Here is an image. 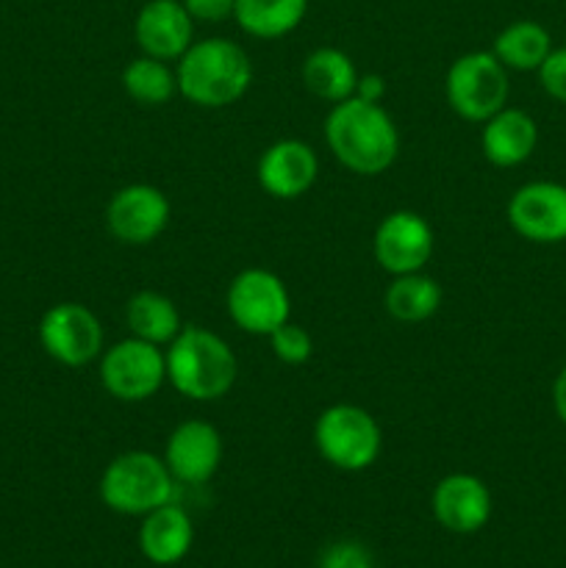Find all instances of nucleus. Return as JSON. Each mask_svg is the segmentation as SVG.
<instances>
[{
	"instance_id": "obj_1",
	"label": "nucleus",
	"mask_w": 566,
	"mask_h": 568,
	"mask_svg": "<svg viewBox=\"0 0 566 568\" xmlns=\"http://www.w3.org/2000/svg\"><path fill=\"white\" fill-rule=\"evenodd\" d=\"M325 142L344 170L366 178L386 172L400 153V133L388 111L355 94L327 111Z\"/></svg>"
},
{
	"instance_id": "obj_2",
	"label": "nucleus",
	"mask_w": 566,
	"mask_h": 568,
	"mask_svg": "<svg viewBox=\"0 0 566 568\" xmlns=\"http://www.w3.org/2000/svg\"><path fill=\"white\" fill-rule=\"evenodd\" d=\"M164 358L166 383L194 403H216L239 377L236 353L209 327L183 325V331L166 344Z\"/></svg>"
},
{
	"instance_id": "obj_3",
	"label": "nucleus",
	"mask_w": 566,
	"mask_h": 568,
	"mask_svg": "<svg viewBox=\"0 0 566 568\" xmlns=\"http://www.w3.org/2000/svg\"><path fill=\"white\" fill-rule=\"evenodd\" d=\"M178 94L200 109H225L253 83V64L244 48L225 37H209L192 42V48L175 61Z\"/></svg>"
},
{
	"instance_id": "obj_4",
	"label": "nucleus",
	"mask_w": 566,
	"mask_h": 568,
	"mask_svg": "<svg viewBox=\"0 0 566 568\" xmlns=\"http://www.w3.org/2000/svg\"><path fill=\"white\" fill-rule=\"evenodd\" d=\"M172 494L175 477L164 458L144 449L117 455L100 477V499L105 508L122 516H148L150 510L172 503Z\"/></svg>"
},
{
	"instance_id": "obj_5",
	"label": "nucleus",
	"mask_w": 566,
	"mask_h": 568,
	"mask_svg": "<svg viewBox=\"0 0 566 568\" xmlns=\"http://www.w3.org/2000/svg\"><path fill=\"white\" fill-rule=\"evenodd\" d=\"M314 447L338 471H364L377 460L383 433L375 416L361 405L336 403L314 422Z\"/></svg>"
},
{
	"instance_id": "obj_6",
	"label": "nucleus",
	"mask_w": 566,
	"mask_h": 568,
	"mask_svg": "<svg viewBox=\"0 0 566 568\" xmlns=\"http://www.w3.org/2000/svg\"><path fill=\"white\" fill-rule=\"evenodd\" d=\"M447 103L461 120L486 122L508 105L511 78L492 50H472L449 64L444 78Z\"/></svg>"
},
{
	"instance_id": "obj_7",
	"label": "nucleus",
	"mask_w": 566,
	"mask_h": 568,
	"mask_svg": "<svg viewBox=\"0 0 566 568\" xmlns=\"http://www.w3.org/2000/svg\"><path fill=\"white\" fill-rule=\"evenodd\" d=\"M100 383L120 403H144L166 383L164 349L128 336L100 355Z\"/></svg>"
},
{
	"instance_id": "obj_8",
	"label": "nucleus",
	"mask_w": 566,
	"mask_h": 568,
	"mask_svg": "<svg viewBox=\"0 0 566 568\" xmlns=\"http://www.w3.org/2000/svg\"><path fill=\"white\" fill-rule=\"evenodd\" d=\"M225 305L233 325L250 336H270L292 316V297H289L286 283L275 272L259 270V266L233 277Z\"/></svg>"
},
{
	"instance_id": "obj_9",
	"label": "nucleus",
	"mask_w": 566,
	"mask_h": 568,
	"mask_svg": "<svg viewBox=\"0 0 566 568\" xmlns=\"http://www.w3.org/2000/svg\"><path fill=\"white\" fill-rule=\"evenodd\" d=\"M39 344L61 366L81 369L103 355V325L81 303H55L39 320Z\"/></svg>"
},
{
	"instance_id": "obj_10",
	"label": "nucleus",
	"mask_w": 566,
	"mask_h": 568,
	"mask_svg": "<svg viewBox=\"0 0 566 568\" xmlns=\"http://www.w3.org/2000/svg\"><path fill=\"white\" fill-rule=\"evenodd\" d=\"M172 205L159 186L131 183L111 194L105 205V227L111 236L131 247H144L166 231Z\"/></svg>"
},
{
	"instance_id": "obj_11",
	"label": "nucleus",
	"mask_w": 566,
	"mask_h": 568,
	"mask_svg": "<svg viewBox=\"0 0 566 568\" xmlns=\"http://www.w3.org/2000/svg\"><path fill=\"white\" fill-rule=\"evenodd\" d=\"M514 233L533 244L566 242V186L555 181L522 183L505 205Z\"/></svg>"
},
{
	"instance_id": "obj_12",
	"label": "nucleus",
	"mask_w": 566,
	"mask_h": 568,
	"mask_svg": "<svg viewBox=\"0 0 566 568\" xmlns=\"http://www.w3.org/2000/svg\"><path fill=\"white\" fill-rule=\"evenodd\" d=\"M436 239L431 222L416 211H392L377 225L372 239V253L383 272L392 277L422 272L431 261Z\"/></svg>"
},
{
	"instance_id": "obj_13",
	"label": "nucleus",
	"mask_w": 566,
	"mask_h": 568,
	"mask_svg": "<svg viewBox=\"0 0 566 568\" xmlns=\"http://www.w3.org/2000/svg\"><path fill=\"white\" fill-rule=\"evenodd\" d=\"M164 464L175 483L203 486L222 464V436L211 422L189 419L170 433L164 444Z\"/></svg>"
},
{
	"instance_id": "obj_14",
	"label": "nucleus",
	"mask_w": 566,
	"mask_h": 568,
	"mask_svg": "<svg viewBox=\"0 0 566 568\" xmlns=\"http://www.w3.org/2000/svg\"><path fill=\"white\" fill-rule=\"evenodd\" d=\"M433 519L449 532L469 536L486 527L492 519V491L486 483L466 471L442 477L431 497Z\"/></svg>"
},
{
	"instance_id": "obj_15",
	"label": "nucleus",
	"mask_w": 566,
	"mask_h": 568,
	"mask_svg": "<svg viewBox=\"0 0 566 568\" xmlns=\"http://www.w3.org/2000/svg\"><path fill=\"white\" fill-rule=\"evenodd\" d=\"M261 189L275 200H297L314 186L320 175V159L314 148L300 139H277L259 159Z\"/></svg>"
},
{
	"instance_id": "obj_16",
	"label": "nucleus",
	"mask_w": 566,
	"mask_h": 568,
	"mask_svg": "<svg viewBox=\"0 0 566 568\" xmlns=\"http://www.w3.org/2000/svg\"><path fill=\"white\" fill-rule=\"evenodd\" d=\"M139 50L150 59L178 61L194 42V20L181 0H148L133 22Z\"/></svg>"
},
{
	"instance_id": "obj_17",
	"label": "nucleus",
	"mask_w": 566,
	"mask_h": 568,
	"mask_svg": "<svg viewBox=\"0 0 566 568\" xmlns=\"http://www.w3.org/2000/svg\"><path fill=\"white\" fill-rule=\"evenodd\" d=\"M481 125V150L492 166L511 170V166L525 164L536 153L538 125L527 111L505 105Z\"/></svg>"
},
{
	"instance_id": "obj_18",
	"label": "nucleus",
	"mask_w": 566,
	"mask_h": 568,
	"mask_svg": "<svg viewBox=\"0 0 566 568\" xmlns=\"http://www.w3.org/2000/svg\"><path fill=\"white\" fill-rule=\"evenodd\" d=\"M194 544V525L178 505L166 503L150 510L139 527V549L155 566H175Z\"/></svg>"
},
{
	"instance_id": "obj_19",
	"label": "nucleus",
	"mask_w": 566,
	"mask_h": 568,
	"mask_svg": "<svg viewBox=\"0 0 566 568\" xmlns=\"http://www.w3.org/2000/svg\"><path fill=\"white\" fill-rule=\"evenodd\" d=\"M358 78L353 59L338 48H316L303 61L305 89L325 103H342V100L353 98Z\"/></svg>"
},
{
	"instance_id": "obj_20",
	"label": "nucleus",
	"mask_w": 566,
	"mask_h": 568,
	"mask_svg": "<svg viewBox=\"0 0 566 568\" xmlns=\"http://www.w3.org/2000/svg\"><path fill=\"white\" fill-rule=\"evenodd\" d=\"M125 325L131 336L155 344V347H166L183 331L178 305L166 294L150 292V288L137 292L128 300Z\"/></svg>"
},
{
	"instance_id": "obj_21",
	"label": "nucleus",
	"mask_w": 566,
	"mask_h": 568,
	"mask_svg": "<svg viewBox=\"0 0 566 568\" xmlns=\"http://www.w3.org/2000/svg\"><path fill=\"white\" fill-rule=\"evenodd\" d=\"M549 50H553V37L542 22L516 20L497 33L492 53L508 72H536Z\"/></svg>"
},
{
	"instance_id": "obj_22",
	"label": "nucleus",
	"mask_w": 566,
	"mask_h": 568,
	"mask_svg": "<svg viewBox=\"0 0 566 568\" xmlns=\"http://www.w3.org/2000/svg\"><path fill=\"white\" fill-rule=\"evenodd\" d=\"M383 305L392 320L403 322V325H420V322L431 320L442 305V286L425 272L397 275L392 277L386 294H383Z\"/></svg>"
},
{
	"instance_id": "obj_23",
	"label": "nucleus",
	"mask_w": 566,
	"mask_h": 568,
	"mask_svg": "<svg viewBox=\"0 0 566 568\" xmlns=\"http://www.w3.org/2000/svg\"><path fill=\"white\" fill-rule=\"evenodd\" d=\"M309 0H236L233 20L255 39H281L305 20Z\"/></svg>"
},
{
	"instance_id": "obj_24",
	"label": "nucleus",
	"mask_w": 566,
	"mask_h": 568,
	"mask_svg": "<svg viewBox=\"0 0 566 568\" xmlns=\"http://www.w3.org/2000/svg\"><path fill=\"white\" fill-rule=\"evenodd\" d=\"M122 89L133 103L159 109L178 94V75L170 61L150 59L142 53L139 59L128 61V67L122 70Z\"/></svg>"
},
{
	"instance_id": "obj_25",
	"label": "nucleus",
	"mask_w": 566,
	"mask_h": 568,
	"mask_svg": "<svg viewBox=\"0 0 566 568\" xmlns=\"http://www.w3.org/2000/svg\"><path fill=\"white\" fill-rule=\"evenodd\" d=\"M266 338H270L272 355L286 366L305 364V361L311 358V353H314V342H311V336L303 331V327L294 325L292 320H289L286 325L277 327L275 333H270Z\"/></svg>"
},
{
	"instance_id": "obj_26",
	"label": "nucleus",
	"mask_w": 566,
	"mask_h": 568,
	"mask_svg": "<svg viewBox=\"0 0 566 568\" xmlns=\"http://www.w3.org/2000/svg\"><path fill=\"white\" fill-rule=\"evenodd\" d=\"M538 83L553 100L566 105V48H553L536 70Z\"/></svg>"
},
{
	"instance_id": "obj_27",
	"label": "nucleus",
	"mask_w": 566,
	"mask_h": 568,
	"mask_svg": "<svg viewBox=\"0 0 566 568\" xmlns=\"http://www.w3.org/2000/svg\"><path fill=\"white\" fill-rule=\"evenodd\" d=\"M320 568H372V555L358 541H336L322 552Z\"/></svg>"
},
{
	"instance_id": "obj_28",
	"label": "nucleus",
	"mask_w": 566,
	"mask_h": 568,
	"mask_svg": "<svg viewBox=\"0 0 566 568\" xmlns=\"http://www.w3.org/2000/svg\"><path fill=\"white\" fill-rule=\"evenodd\" d=\"M194 22H222L233 17L236 0H181Z\"/></svg>"
},
{
	"instance_id": "obj_29",
	"label": "nucleus",
	"mask_w": 566,
	"mask_h": 568,
	"mask_svg": "<svg viewBox=\"0 0 566 568\" xmlns=\"http://www.w3.org/2000/svg\"><path fill=\"white\" fill-rule=\"evenodd\" d=\"M386 94V83L381 75H361L358 87H355V98L370 100V103H381Z\"/></svg>"
},
{
	"instance_id": "obj_30",
	"label": "nucleus",
	"mask_w": 566,
	"mask_h": 568,
	"mask_svg": "<svg viewBox=\"0 0 566 568\" xmlns=\"http://www.w3.org/2000/svg\"><path fill=\"white\" fill-rule=\"evenodd\" d=\"M553 408H555V416L560 419V425H566V366L555 375L553 381Z\"/></svg>"
}]
</instances>
